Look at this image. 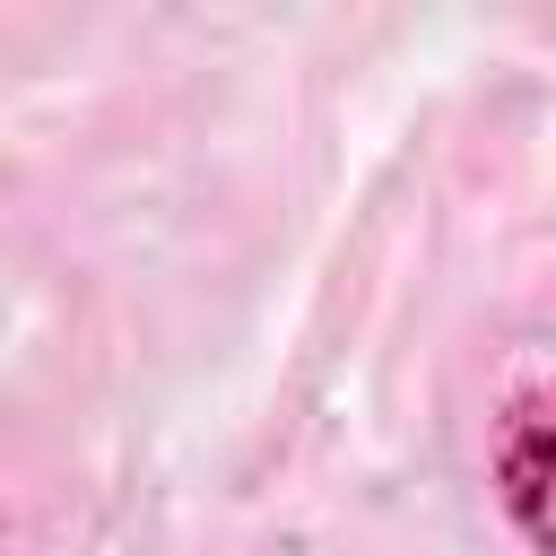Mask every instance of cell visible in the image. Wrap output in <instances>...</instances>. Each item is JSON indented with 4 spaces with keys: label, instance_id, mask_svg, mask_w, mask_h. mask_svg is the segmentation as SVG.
Returning <instances> with one entry per match:
<instances>
[{
    "label": "cell",
    "instance_id": "6da1fadb",
    "mask_svg": "<svg viewBox=\"0 0 556 556\" xmlns=\"http://www.w3.org/2000/svg\"><path fill=\"white\" fill-rule=\"evenodd\" d=\"M495 486H504V513L521 521V539L539 556H556V391H539V400H521L504 417Z\"/></svg>",
    "mask_w": 556,
    "mask_h": 556
}]
</instances>
